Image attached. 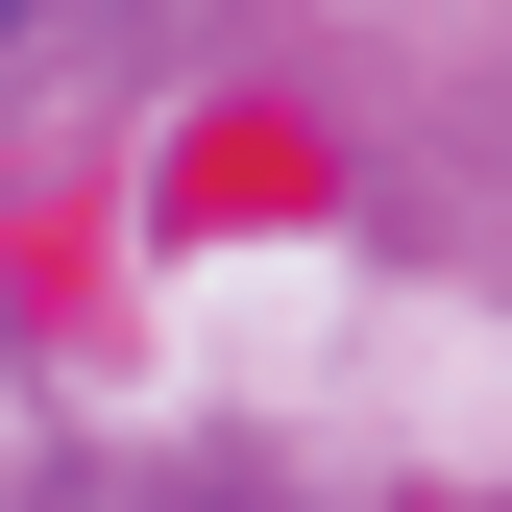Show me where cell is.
Wrapping results in <instances>:
<instances>
[{"mask_svg":"<svg viewBox=\"0 0 512 512\" xmlns=\"http://www.w3.org/2000/svg\"><path fill=\"white\" fill-rule=\"evenodd\" d=\"M0 25H25V0H0Z\"/></svg>","mask_w":512,"mask_h":512,"instance_id":"cell-1","label":"cell"}]
</instances>
